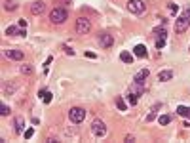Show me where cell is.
<instances>
[{
	"label": "cell",
	"instance_id": "6da1fadb",
	"mask_svg": "<svg viewBox=\"0 0 190 143\" xmlns=\"http://www.w3.org/2000/svg\"><path fill=\"white\" fill-rule=\"evenodd\" d=\"M188 25H190V6H186V8L182 10V13L177 17V21H175V31L181 34L188 29Z\"/></svg>",
	"mask_w": 190,
	"mask_h": 143
},
{
	"label": "cell",
	"instance_id": "7a4b0ae2",
	"mask_svg": "<svg viewBox=\"0 0 190 143\" xmlns=\"http://www.w3.org/2000/svg\"><path fill=\"white\" fill-rule=\"evenodd\" d=\"M68 19V12L65 10V8H53L52 12H50V21L53 25H61V23H65V21Z\"/></svg>",
	"mask_w": 190,
	"mask_h": 143
},
{
	"label": "cell",
	"instance_id": "3957f363",
	"mask_svg": "<svg viewBox=\"0 0 190 143\" xmlns=\"http://www.w3.org/2000/svg\"><path fill=\"white\" fill-rule=\"evenodd\" d=\"M91 132H93L95 138H105V135H107V124H105L101 118H95L93 122H91Z\"/></svg>",
	"mask_w": 190,
	"mask_h": 143
},
{
	"label": "cell",
	"instance_id": "277c9868",
	"mask_svg": "<svg viewBox=\"0 0 190 143\" xmlns=\"http://www.w3.org/2000/svg\"><path fill=\"white\" fill-rule=\"evenodd\" d=\"M68 118H70V122L80 124L82 120L86 118V109H82V107H72V109L68 111Z\"/></svg>",
	"mask_w": 190,
	"mask_h": 143
},
{
	"label": "cell",
	"instance_id": "5b68a950",
	"mask_svg": "<svg viewBox=\"0 0 190 143\" xmlns=\"http://www.w3.org/2000/svg\"><path fill=\"white\" fill-rule=\"evenodd\" d=\"M91 31V21L88 17H78L76 19V33L78 34H88Z\"/></svg>",
	"mask_w": 190,
	"mask_h": 143
},
{
	"label": "cell",
	"instance_id": "8992f818",
	"mask_svg": "<svg viewBox=\"0 0 190 143\" xmlns=\"http://www.w3.org/2000/svg\"><path fill=\"white\" fill-rule=\"evenodd\" d=\"M128 10L131 13H135V16H139V13H143L146 10V6H145L143 0H129L128 2Z\"/></svg>",
	"mask_w": 190,
	"mask_h": 143
},
{
	"label": "cell",
	"instance_id": "52a82bcc",
	"mask_svg": "<svg viewBox=\"0 0 190 143\" xmlns=\"http://www.w3.org/2000/svg\"><path fill=\"white\" fill-rule=\"evenodd\" d=\"M99 44H101L103 48H110L112 44H114V38H112L108 33H101V34H99Z\"/></svg>",
	"mask_w": 190,
	"mask_h": 143
},
{
	"label": "cell",
	"instance_id": "ba28073f",
	"mask_svg": "<svg viewBox=\"0 0 190 143\" xmlns=\"http://www.w3.org/2000/svg\"><path fill=\"white\" fill-rule=\"evenodd\" d=\"M6 57H10V59H15V61H21L25 57V54L21 52V50H6Z\"/></svg>",
	"mask_w": 190,
	"mask_h": 143
},
{
	"label": "cell",
	"instance_id": "9c48e42d",
	"mask_svg": "<svg viewBox=\"0 0 190 143\" xmlns=\"http://www.w3.org/2000/svg\"><path fill=\"white\" fill-rule=\"evenodd\" d=\"M44 10H46V4L40 2V0H36V2L31 4V12L34 13V16H40V13H44Z\"/></svg>",
	"mask_w": 190,
	"mask_h": 143
},
{
	"label": "cell",
	"instance_id": "30bf717a",
	"mask_svg": "<svg viewBox=\"0 0 190 143\" xmlns=\"http://www.w3.org/2000/svg\"><path fill=\"white\" fill-rule=\"evenodd\" d=\"M148 69H141L139 71V73L135 75V76H133V82H139V84H145V80H146V78H148Z\"/></svg>",
	"mask_w": 190,
	"mask_h": 143
},
{
	"label": "cell",
	"instance_id": "8fae6325",
	"mask_svg": "<svg viewBox=\"0 0 190 143\" xmlns=\"http://www.w3.org/2000/svg\"><path fill=\"white\" fill-rule=\"evenodd\" d=\"M23 126H25V118L23 117L13 118V130H15V134H23Z\"/></svg>",
	"mask_w": 190,
	"mask_h": 143
},
{
	"label": "cell",
	"instance_id": "7c38bea8",
	"mask_svg": "<svg viewBox=\"0 0 190 143\" xmlns=\"http://www.w3.org/2000/svg\"><path fill=\"white\" fill-rule=\"evenodd\" d=\"M6 34H8V37H13V34H21V37H23V34H27L25 33V29H21V27H8L6 29Z\"/></svg>",
	"mask_w": 190,
	"mask_h": 143
},
{
	"label": "cell",
	"instance_id": "4fadbf2b",
	"mask_svg": "<svg viewBox=\"0 0 190 143\" xmlns=\"http://www.w3.org/2000/svg\"><path fill=\"white\" fill-rule=\"evenodd\" d=\"M173 78V71H160V75H158V80H162V82H167V80H171Z\"/></svg>",
	"mask_w": 190,
	"mask_h": 143
},
{
	"label": "cell",
	"instance_id": "5bb4252c",
	"mask_svg": "<svg viewBox=\"0 0 190 143\" xmlns=\"http://www.w3.org/2000/svg\"><path fill=\"white\" fill-rule=\"evenodd\" d=\"M133 54H135L137 57H145V55H146V48H145L143 44H137L135 48H133Z\"/></svg>",
	"mask_w": 190,
	"mask_h": 143
},
{
	"label": "cell",
	"instance_id": "9a60e30c",
	"mask_svg": "<svg viewBox=\"0 0 190 143\" xmlns=\"http://www.w3.org/2000/svg\"><path fill=\"white\" fill-rule=\"evenodd\" d=\"M4 10H8V12L17 10V2L15 0H4Z\"/></svg>",
	"mask_w": 190,
	"mask_h": 143
},
{
	"label": "cell",
	"instance_id": "2e32d148",
	"mask_svg": "<svg viewBox=\"0 0 190 143\" xmlns=\"http://www.w3.org/2000/svg\"><path fill=\"white\" fill-rule=\"evenodd\" d=\"M143 84H139V82H133V86H131V92H133V94H137V96H141V94H143Z\"/></svg>",
	"mask_w": 190,
	"mask_h": 143
},
{
	"label": "cell",
	"instance_id": "e0dca14e",
	"mask_svg": "<svg viewBox=\"0 0 190 143\" xmlns=\"http://www.w3.org/2000/svg\"><path fill=\"white\" fill-rule=\"evenodd\" d=\"M15 90H17L15 84H6V86H4V96H10V94H13Z\"/></svg>",
	"mask_w": 190,
	"mask_h": 143
},
{
	"label": "cell",
	"instance_id": "ac0fdd59",
	"mask_svg": "<svg viewBox=\"0 0 190 143\" xmlns=\"http://www.w3.org/2000/svg\"><path fill=\"white\" fill-rule=\"evenodd\" d=\"M120 59H122L124 63H131V61H133V55H131L129 52H122V54H120Z\"/></svg>",
	"mask_w": 190,
	"mask_h": 143
},
{
	"label": "cell",
	"instance_id": "d6986e66",
	"mask_svg": "<svg viewBox=\"0 0 190 143\" xmlns=\"http://www.w3.org/2000/svg\"><path fill=\"white\" fill-rule=\"evenodd\" d=\"M158 109H160V105H154L152 109H150L148 117H146V120H148V122H150V120H154V118H156V113H158Z\"/></svg>",
	"mask_w": 190,
	"mask_h": 143
},
{
	"label": "cell",
	"instance_id": "ffe728a7",
	"mask_svg": "<svg viewBox=\"0 0 190 143\" xmlns=\"http://www.w3.org/2000/svg\"><path fill=\"white\" fill-rule=\"evenodd\" d=\"M154 34H156L158 38H165V34H167V33H165V29H164V27H156V29H154Z\"/></svg>",
	"mask_w": 190,
	"mask_h": 143
},
{
	"label": "cell",
	"instance_id": "44dd1931",
	"mask_svg": "<svg viewBox=\"0 0 190 143\" xmlns=\"http://www.w3.org/2000/svg\"><path fill=\"white\" fill-rule=\"evenodd\" d=\"M40 97L44 99V103H50V101H52V94H50V92H48V90L40 92Z\"/></svg>",
	"mask_w": 190,
	"mask_h": 143
},
{
	"label": "cell",
	"instance_id": "7402d4cb",
	"mask_svg": "<svg viewBox=\"0 0 190 143\" xmlns=\"http://www.w3.org/2000/svg\"><path fill=\"white\" fill-rule=\"evenodd\" d=\"M116 105H118V109H120V111H125V109H128V105H125V101H124L120 96L116 97Z\"/></svg>",
	"mask_w": 190,
	"mask_h": 143
},
{
	"label": "cell",
	"instance_id": "603a6c76",
	"mask_svg": "<svg viewBox=\"0 0 190 143\" xmlns=\"http://www.w3.org/2000/svg\"><path fill=\"white\" fill-rule=\"evenodd\" d=\"M177 113L181 114V117H188V107H185V105H179V107H177Z\"/></svg>",
	"mask_w": 190,
	"mask_h": 143
},
{
	"label": "cell",
	"instance_id": "cb8c5ba5",
	"mask_svg": "<svg viewBox=\"0 0 190 143\" xmlns=\"http://www.w3.org/2000/svg\"><path fill=\"white\" fill-rule=\"evenodd\" d=\"M158 120H160V124L164 126V124H169V122H171V117H169V114H162Z\"/></svg>",
	"mask_w": 190,
	"mask_h": 143
},
{
	"label": "cell",
	"instance_id": "d4e9b609",
	"mask_svg": "<svg viewBox=\"0 0 190 143\" xmlns=\"http://www.w3.org/2000/svg\"><path fill=\"white\" fill-rule=\"evenodd\" d=\"M128 101H129V105H137V101H139L137 94H133V92H131V94L128 96Z\"/></svg>",
	"mask_w": 190,
	"mask_h": 143
},
{
	"label": "cell",
	"instance_id": "484cf974",
	"mask_svg": "<svg viewBox=\"0 0 190 143\" xmlns=\"http://www.w3.org/2000/svg\"><path fill=\"white\" fill-rule=\"evenodd\" d=\"M21 73L23 75H31L32 73V65H21Z\"/></svg>",
	"mask_w": 190,
	"mask_h": 143
},
{
	"label": "cell",
	"instance_id": "4316f807",
	"mask_svg": "<svg viewBox=\"0 0 190 143\" xmlns=\"http://www.w3.org/2000/svg\"><path fill=\"white\" fill-rule=\"evenodd\" d=\"M0 113H2L4 117H6V114H10V107L8 105H0Z\"/></svg>",
	"mask_w": 190,
	"mask_h": 143
},
{
	"label": "cell",
	"instance_id": "83f0119b",
	"mask_svg": "<svg viewBox=\"0 0 190 143\" xmlns=\"http://www.w3.org/2000/svg\"><path fill=\"white\" fill-rule=\"evenodd\" d=\"M156 46H158V48L162 50V48L165 46V38H158V40H156Z\"/></svg>",
	"mask_w": 190,
	"mask_h": 143
},
{
	"label": "cell",
	"instance_id": "f1b7e54d",
	"mask_svg": "<svg viewBox=\"0 0 190 143\" xmlns=\"http://www.w3.org/2000/svg\"><path fill=\"white\" fill-rule=\"evenodd\" d=\"M32 134H34V130H32V128H29V130L25 132V138H27V139H29V138H32Z\"/></svg>",
	"mask_w": 190,
	"mask_h": 143
},
{
	"label": "cell",
	"instance_id": "f546056e",
	"mask_svg": "<svg viewBox=\"0 0 190 143\" xmlns=\"http://www.w3.org/2000/svg\"><path fill=\"white\" fill-rule=\"evenodd\" d=\"M55 2H57V4H63V6H67V4L72 2V0H55Z\"/></svg>",
	"mask_w": 190,
	"mask_h": 143
},
{
	"label": "cell",
	"instance_id": "4dcf8cb0",
	"mask_svg": "<svg viewBox=\"0 0 190 143\" xmlns=\"http://www.w3.org/2000/svg\"><path fill=\"white\" fill-rule=\"evenodd\" d=\"M19 27L25 29V27H27V19H19Z\"/></svg>",
	"mask_w": 190,
	"mask_h": 143
},
{
	"label": "cell",
	"instance_id": "1f68e13d",
	"mask_svg": "<svg viewBox=\"0 0 190 143\" xmlns=\"http://www.w3.org/2000/svg\"><path fill=\"white\" fill-rule=\"evenodd\" d=\"M65 52H67L68 55H74V50H72V48H68V46H65Z\"/></svg>",
	"mask_w": 190,
	"mask_h": 143
},
{
	"label": "cell",
	"instance_id": "d6a6232c",
	"mask_svg": "<svg viewBox=\"0 0 190 143\" xmlns=\"http://www.w3.org/2000/svg\"><path fill=\"white\" fill-rule=\"evenodd\" d=\"M86 57H91V59H93V57H95V54H93V52H86Z\"/></svg>",
	"mask_w": 190,
	"mask_h": 143
},
{
	"label": "cell",
	"instance_id": "836d02e7",
	"mask_svg": "<svg viewBox=\"0 0 190 143\" xmlns=\"http://www.w3.org/2000/svg\"><path fill=\"white\" fill-rule=\"evenodd\" d=\"M188 117H190V109H188Z\"/></svg>",
	"mask_w": 190,
	"mask_h": 143
}]
</instances>
